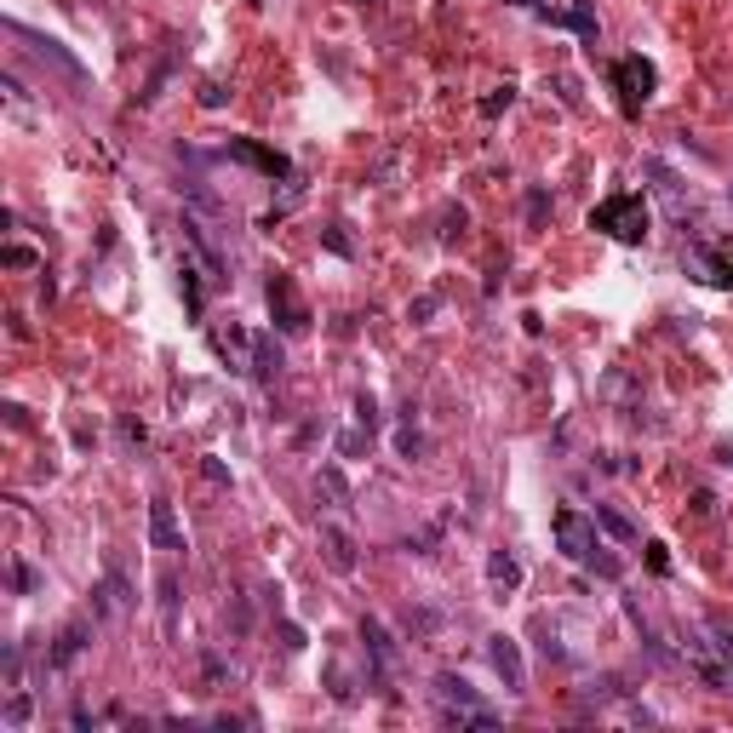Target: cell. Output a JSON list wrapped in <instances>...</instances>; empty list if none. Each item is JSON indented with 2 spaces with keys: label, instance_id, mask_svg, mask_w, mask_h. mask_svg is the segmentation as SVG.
I'll return each mask as SVG.
<instances>
[{
  "label": "cell",
  "instance_id": "cell-3",
  "mask_svg": "<svg viewBox=\"0 0 733 733\" xmlns=\"http://www.w3.org/2000/svg\"><path fill=\"white\" fill-rule=\"evenodd\" d=\"M487 653H493V670L505 676V688L510 693H527V665H522L516 636H487Z\"/></svg>",
  "mask_w": 733,
  "mask_h": 733
},
{
  "label": "cell",
  "instance_id": "cell-21",
  "mask_svg": "<svg viewBox=\"0 0 733 733\" xmlns=\"http://www.w3.org/2000/svg\"><path fill=\"white\" fill-rule=\"evenodd\" d=\"M183 299H190V309L201 316V281H195V270H183Z\"/></svg>",
  "mask_w": 733,
  "mask_h": 733
},
{
  "label": "cell",
  "instance_id": "cell-20",
  "mask_svg": "<svg viewBox=\"0 0 733 733\" xmlns=\"http://www.w3.org/2000/svg\"><path fill=\"white\" fill-rule=\"evenodd\" d=\"M396 447H401V459H418V453H425V442H418L413 430H401V435H396Z\"/></svg>",
  "mask_w": 733,
  "mask_h": 733
},
{
  "label": "cell",
  "instance_id": "cell-26",
  "mask_svg": "<svg viewBox=\"0 0 733 733\" xmlns=\"http://www.w3.org/2000/svg\"><path fill=\"white\" fill-rule=\"evenodd\" d=\"M648 568H653V573H665V568H670V556H665V544H648Z\"/></svg>",
  "mask_w": 733,
  "mask_h": 733
},
{
  "label": "cell",
  "instance_id": "cell-16",
  "mask_svg": "<svg viewBox=\"0 0 733 733\" xmlns=\"http://www.w3.org/2000/svg\"><path fill=\"white\" fill-rule=\"evenodd\" d=\"M596 522H602V527H607V533H613V539H625V544L636 539V527H630V516H619L613 505H596Z\"/></svg>",
  "mask_w": 733,
  "mask_h": 733
},
{
  "label": "cell",
  "instance_id": "cell-2",
  "mask_svg": "<svg viewBox=\"0 0 733 733\" xmlns=\"http://www.w3.org/2000/svg\"><path fill=\"white\" fill-rule=\"evenodd\" d=\"M590 229L613 241H642L648 236V201L642 195H607L596 212H590Z\"/></svg>",
  "mask_w": 733,
  "mask_h": 733
},
{
  "label": "cell",
  "instance_id": "cell-7",
  "mask_svg": "<svg viewBox=\"0 0 733 733\" xmlns=\"http://www.w3.org/2000/svg\"><path fill=\"white\" fill-rule=\"evenodd\" d=\"M362 642H367L372 665H379V676H384V670L396 665V636L384 630V619H362Z\"/></svg>",
  "mask_w": 733,
  "mask_h": 733
},
{
  "label": "cell",
  "instance_id": "cell-14",
  "mask_svg": "<svg viewBox=\"0 0 733 733\" xmlns=\"http://www.w3.org/2000/svg\"><path fill=\"white\" fill-rule=\"evenodd\" d=\"M435 693H442L447 705H459V711L481 705V699H476V688H470V682H464V676H435Z\"/></svg>",
  "mask_w": 733,
  "mask_h": 733
},
{
  "label": "cell",
  "instance_id": "cell-12",
  "mask_svg": "<svg viewBox=\"0 0 733 733\" xmlns=\"http://www.w3.org/2000/svg\"><path fill=\"white\" fill-rule=\"evenodd\" d=\"M212 350L224 355L229 367H253V362H246V333H241V326H218V333H212Z\"/></svg>",
  "mask_w": 733,
  "mask_h": 733
},
{
  "label": "cell",
  "instance_id": "cell-17",
  "mask_svg": "<svg viewBox=\"0 0 733 733\" xmlns=\"http://www.w3.org/2000/svg\"><path fill=\"white\" fill-rule=\"evenodd\" d=\"M355 418H362V430L372 435V430H379V401H372V396H355Z\"/></svg>",
  "mask_w": 733,
  "mask_h": 733
},
{
  "label": "cell",
  "instance_id": "cell-5",
  "mask_svg": "<svg viewBox=\"0 0 733 733\" xmlns=\"http://www.w3.org/2000/svg\"><path fill=\"white\" fill-rule=\"evenodd\" d=\"M270 316L287 326V333L309 326V309L299 304V292H292V281H287V275H275V281H270Z\"/></svg>",
  "mask_w": 733,
  "mask_h": 733
},
{
  "label": "cell",
  "instance_id": "cell-1",
  "mask_svg": "<svg viewBox=\"0 0 733 733\" xmlns=\"http://www.w3.org/2000/svg\"><path fill=\"white\" fill-rule=\"evenodd\" d=\"M556 544H561V556H573V561H590L596 573H607V579H619V561L613 556H596L602 544H596V527H590L579 510H556Z\"/></svg>",
  "mask_w": 733,
  "mask_h": 733
},
{
  "label": "cell",
  "instance_id": "cell-8",
  "mask_svg": "<svg viewBox=\"0 0 733 733\" xmlns=\"http://www.w3.org/2000/svg\"><path fill=\"white\" fill-rule=\"evenodd\" d=\"M132 607V590L121 573H103V585H98V619H121Z\"/></svg>",
  "mask_w": 733,
  "mask_h": 733
},
{
  "label": "cell",
  "instance_id": "cell-15",
  "mask_svg": "<svg viewBox=\"0 0 733 733\" xmlns=\"http://www.w3.org/2000/svg\"><path fill=\"white\" fill-rule=\"evenodd\" d=\"M275 372H281V350L270 344V338H258V344H253V379H264V384H270Z\"/></svg>",
  "mask_w": 733,
  "mask_h": 733
},
{
  "label": "cell",
  "instance_id": "cell-10",
  "mask_svg": "<svg viewBox=\"0 0 733 733\" xmlns=\"http://www.w3.org/2000/svg\"><path fill=\"white\" fill-rule=\"evenodd\" d=\"M487 585L498 590V596H510V590L522 585V561L510 556V550H493V556H487Z\"/></svg>",
  "mask_w": 733,
  "mask_h": 733
},
{
  "label": "cell",
  "instance_id": "cell-22",
  "mask_svg": "<svg viewBox=\"0 0 733 733\" xmlns=\"http://www.w3.org/2000/svg\"><path fill=\"white\" fill-rule=\"evenodd\" d=\"M510 98H516V92H510V86H505V92H493V98L481 103V115H498V109H510Z\"/></svg>",
  "mask_w": 733,
  "mask_h": 733
},
{
  "label": "cell",
  "instance_id": "cell-27",
  "mask_svg": "<svg viewBox=\"0 0 733 733\" xmlns=\"http://www.w3.org/2000/svg\"><path fill=\"white\" fill-rule=\"evenodd\" d=\"M722 464H733V447H722Z\"/></svg>",
  "mask_w": 733,
  "mask_h": 733
},
{
  "label": "cell",
  "instance_id": "cell-13",
  "mask_svg": "<svg viewBox=\"0 0 733 733\" xmlns=\"http://www.w3.org/2000/svg\"><path fill=\"white\" fill-rule=\"evenodd\" d=\"M229 155H241V161L264 166L270 178H287V155H275V149H258V144H229Z\"/></svg>",
  "mask_w": 733,
  "mask_h": 733
},
{
  "label": "cell",
  "instance_id": "cell-24",
  "mask_svg": "<svg viewBox=\"0 0 733 733\" xmlns=\"http://www.w3.org/2000/svg\"><path fill=\"white\" fill-rule=\"evenodd\" d=\"M326 246H333V253H344V258H350V236H344V229H338V224L326 229Z\"/></svg>",
  "mask_w": 733,
  "mask_h": 733
},
{
  "label": "cell",
  "instance_id": "cell-25",
  "mask_svg": "<svg viewBox=\"0 0 733 733\" xmlns=\"http://www.w3.org/2000/svg\"><path fill=\"white\" fill-rule=\"evenodd\" d=\"M281 648L299 653V648H304V630H299V625H281Z\"/></svg>",
  "mask_w": 733,
  "mask_h": 733
},
{
  "label": "cell",
  "instance_id": "cell-4",
  "mask_svg": "<svg viewBox=\"0 0 733 733\" xmlns=\"http://www.w3.org/2000/svg\"><path fill=\"white\" fill-rule=\"evenodd\" d=\"M613 81L625 86V103L636 109V103H648V98H653V86H659V75H653V64H648V58H625V64L613 69Z\"/></svg>",
  "mask_w": 733,
  "mask_h": 733
},
{
  "label": "cell",
  "instance_id": "cell-18",
  "mask_svg": "<svg viewBox=\"0 0 733 733\" xmlns=\"http://www.w3.org/2000/svg\"><path fill=\"white\" fill-rule=\"evenodd\" d=\"M29 722V693H12L6 699V728H23Z\"/></svg>",
  "mask_w": 733,
  "mask_h": 733
},
{
  "label": "cell",
  "instance_id": "cell-6",
  "mask_svg": "<svg viewBox=\"0 0 733 733\" xmlns=\"http://www.w3.org/2000/svg\"><path fill=\"white\" fill-rule=\"evenodd\" d=\"M149 544H155V550H183V527H178V516H173L166 498H155V505H149Z\"/></svg>",
  "mask_w": 733,
  "mask_h": 733
},
{
  "label": "cell",
  "instance_id": "cell-19",
  "mask_svg": "<svg viewBox=\"0 0 733 733\" xmlns=\"http://www.w3.org/2000/svg\"><path fill=\"white\" fill-rule=\"evenodd\" d=\"M6 264H12V270H35V253H29V246H6Z\"/></svg>",
  "mask_w": 733,
  "mask_h": 733
},
{
  "label": "cell",
  "instance_id": "cell-23",
  "mask_svg": "<svg viewBox=\"0 0 733 733\" xmlns=\"http://www.w3.org/2000/svg\"><path fill=\"white\" fill-rule=\"evenodd\" d=\"M544 212H550V201H544V195L527 201V224H544Z\"/></svg>",
  "mask_w": 733,
  "mask_h": 733
},
{
  "label": "cell",
  "instance_id": "cell-11",
  "mask_svg": "<svg viewBox=\"0 0 733 733\" xmlns=\"http://www.w3.org/2000/svg\"><path fill=\"white\" fill-rule=\"evenodd\" d=\"M321 544H326V561H333L338 573H355V539L344 527H321Z\"/></svg>",
  "mask_w": 733,
  "mask_h": 733
},
{
  "label": "cell",
  "instance_id": "cell-9",
  "mask_svg": "<svg viewBox=\"0 0 733 733\" xmlns=\"http://www.w3.org/2000/svg\"><path fill=\"white\" fill-rule=\"evenodd\" d=\"M86 636H92V625H86V619H75V625H64V636H58V648H52V659H46V665H52V670L75 665V659H81V648H86Z\"/></svg>",
  "mask_w": 733,
  "mask_h": 733
}]
</instances>
